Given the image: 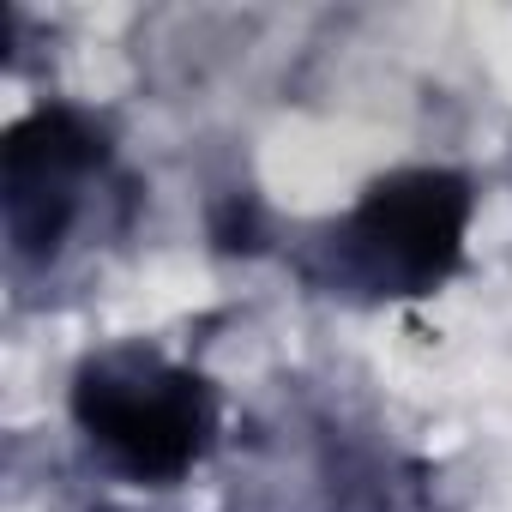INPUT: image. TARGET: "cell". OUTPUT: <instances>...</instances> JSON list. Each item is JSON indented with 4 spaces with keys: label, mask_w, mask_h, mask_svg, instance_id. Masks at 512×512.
I'll list each match as a JSON object with an SVG mask.
<instances>
[{
    "label": "cell",
    "mask_w": 512,
    "mask_h": 512,
    "mask_svg": "<svg viewBox=\"0 0 512 512\" xmlns=\"http://www.w3.org/2000/svg\"><path fill=\"white\" fill-rule=\"evenodd\" d=\"M470 229V187L446 169H398L368 187L356 211V241L404 284L434 290L464 260Z\"/></svg>",
    "instance_id": "cell-2"
},
{
    "label": "cell",
    "mask_w": 512,
    "mask_h": 512,
    "mask_svg": "<svg viewBox=\"0 0 512 512\" xmlns=\"http://www.w3.org/2000/svg\"><path fill=\"white\" fill-rule=\"evenodd\" d=\"M217 247L223 253H260V211L247 199H229L217 211Z\"/></svg>",
    "instance_id": "cell-4"
},
{
    "label": "cell",
    "mask_w": 512,
    "mask_h": 512,
    "mask_svg": "<svg viewBox=\"0 0 512 512\" xmlns=\"http://www.w3.org/2000/svg\"><path fill=\"white\" fill-rule=\"evenodd\" d=\"M0 163H7V229L19 253H55L73 217V181L103 163V133L73 109H37L7 133Z\"/></svg>",
    "instance_id": "cell-3"
},
{
    "label": "cell",
    "mask_w": 512,
    "mask_h": 512,
    "mask_svg": "<svg viewBox=\"0 0 512 512\" xmlns=\"http://www.w3.org/2000/svg\"><path fill=\"white\" fill-rule=\"evenodd\" d=\"M73 416L139 482H175L211 446L217 422L205 380L151 350H109L85 362L73 386Z\"/></svg>",
    "instance_id": "cell-1"
}]
</instances>
